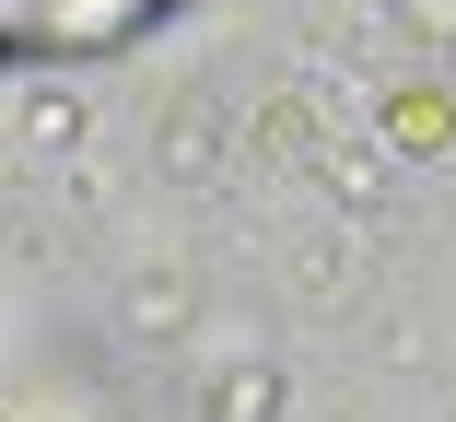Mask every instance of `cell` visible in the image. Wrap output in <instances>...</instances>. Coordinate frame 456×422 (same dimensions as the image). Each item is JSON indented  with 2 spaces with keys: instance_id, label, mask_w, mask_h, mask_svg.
I'll return each instance as SVG.
<instances>
[{
  "instance_id": "cell-1",
  "label": "cell",
  "mask_w": 456,
  "mask_h": 422,
  "mask_svg": "<svg viewBox=\"0 0 456 422\" xmlns=\"http://www.w3.org/2000/svg\"><path fill=\"white\" fill-rule=\"evenodd\" d=\"M59 24H70V36H129L141 0H59Z\"/></svg>"
},
{
  "instance_id": "cell-2",
  "label": "cell",
  "mask_w": 456,
  "mask_h": 422,
  "mask_svg": "<svg viewBox=\"0 0 456 422\" xmlns=\"http://www.w3.org/2000/svg\"><path fill=\"white\" fill-rule=\"evenodd\" d=\"M257 410H281V387H269V376H234L223 387V422H257Z\"/></svg>"
}]
</instances>
